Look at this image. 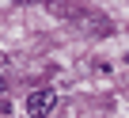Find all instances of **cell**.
Instances as JSON below:
<instances>
[{
    "label": "cell",
    "instance_id": "obj_1",
    "mask_svg": "<svg viewBox=\"0 0 129 118\" xmlns=\"http://www.w3.org/2000/svg\"><path fill=\"white\" fill-rule=\"evenodd\" d=\"M53 110H57V91L53 88H34L27 95V114L30 118H49Z\"/></svg>",
    "mask_w": 129,
    "mask_h": 118
},
{
    "label": "cell",
    "instance_id": "obj_2",
    "mask_svg": "<svg viewBox=\"0 0 129 118\" xmlns=\"http://www.w3.org/2000/svg\"><path fill=\"white\" fill-rule=\"evenodd\" d=\"M23 4H42V0H23Z\"/></svg>",
    "mask_w": 129,
    "mask_h": 118
},
{
    "label": "cell",
    "instance_id": "obj_3",
    "mask_svg": "<svg viewBox=\"0 0 129 118\" xmlns=\"http://www.w3.org/2000/svg\"><path fill=\"white\" fill-rule=\"evenodd\" d=\"M0 91H4V76H0Z\"/></svg>",
    "mask_w": 129,
    "mask_h": 118
}]
</instances>
